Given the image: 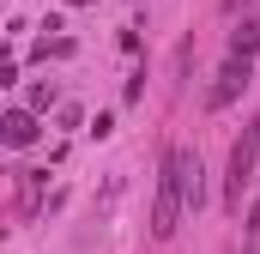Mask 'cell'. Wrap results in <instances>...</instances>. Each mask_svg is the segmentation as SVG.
<instances>
[{
	"mask_svg": "<svg viewBox=\"0 0 260 254\" xmlns=\"http://www.w3.org/2000/svg\"><path fill=\"white\" fill-rule=\"evenodd\" d=\"M182 212H188V145H170L157 170V200H151V236L170 242L182 230Z\"/></svg>",
	"mask_w": 260,
	"mask_h": 254,
	"instance_id": "cell-1",
	"label": "cell"
},
{
	"mask_svg": "<svg viewBox=\"0 0 260 254\" xmlns=\"http://www.w3.org/2000/svg\"><path fill=\"white\" fill-rule=\"evenodd\" d=\"M260 182V115L242 127V139L230 145V170H224V212H242V194Z\"/></svg>",
	"mask_w": 260,
	"mask_h": 254,
	"instance_id": "cell-2",
	"label": "cell"
},
{
	"mask_svg": "<svg viewBox=\"0 0 260 254\" xmlns=\"http://www.w3.org/2000/svg\"><path fill=\"white\" fill-rule=\"evenodd\" d=\"M248 85H254V61H248V55H230V61L218 67L212 91H206V109H230V103H236Z\"/></svg>",
	"mask_w": 260,
	"mask_h": 254,
	"instance_id": "cell-3",
	"label": "cell"
},
{
	"mask_svg": "<svg viewBox=\"0 0 260 254\" xmlns=\"http://www.w3.org/2000/svg\"><path fill=\"white\" fill-rule=\"evenodd\" d=\"M0 139H6L12 151L37 145V109H6V115H0Z\"/></svg>",
	"mask_w": 260,
	"mask_h": 254,
	"instance_id": "cell-4",
	"label": "cell"
},
{
	"mask_svg": "<svg viewBox=\"0 0 260 254\" xmlns=\"http://www.w3.org/2000/svg\"><path fill=\"white\" fill-rule=\"evenodd\" d=\"M12 182H18V212L30 218V212H37V200H43V182H49V170H12Z\"/></svg>",
	"mask_w": 260,
	"mask_h": 254,
	"instance_id": "cell-5",
	"label": "cell"
},
{
	"mask_svg": "<svg viewBox=\"0 0 260 254\" xmlns=\"http://www.w3.org/2000/svg\"><path fill=\"white\" fill-rule=\"evenodd\" d=\"M230 55H248V61L260 55V18H242V24L230 30Z\"/></svg>",
	"mask_w": 260,
	"mask_h": 254,
	"instance_id": "cell-6",
	"label": "cell"
},
{
	"mask_svg": "<svg viewBox=\"0 0 260 254\" xmlns=\"http://www.w3.org/2000/svg\"><path fill=\"white\" fill-rule=\"evenodd\" d=\"M73 55V43L67 37H49V43H37V61H67Z\"/></svg>",
	"mask_w": 260,
	"mask_h": 254,
	"instance_id": "cell-7",
	"label": "cell"
},
{
	"mask_svg": "<svg viewBox=\"0 0 260 254\" xmlns=\"http://www.w3.org/2000/svg\"><path fill=\"white\" fill-rule=\"evenodd\" d=\"M30 109H37V115L55 109V85H30Z\"/></svg>",
	"mask_w": 260,
	"mask_h": 254,
	"instance_id": "cell-8",
	"label": "cell"
},
{
	"mask_svg": "<svg viewBox=\"0 0 260 254\" xmlns=\"http://www.w3.org/2000/svg\"><path fill=\"white\" fill-rule=\"evenodd\" d=\"M188 61H194V37H182V49H176V79H188Z\"/></svg>",
	"mask_w": 260,
	"mask_h": 254,
	"instance_id": "cell-9",
	"label": "cell"
},
{
	"mask_svg": "<svg viewBox=\"0 0 260 254\" xmlns=\"http://www.w3.org/2000/svg\"><path fill=\"white\" fill-rule=\"evenodd\" d=\"M248 242H260V200L248 206Z\"/></svg>",
	"mask_w": 260,
	"mask_h": 254,
	"instance_id": "cell-10",
	"label": "cell"
},
{
	"mask_svg": "<svg viewBox=\"0 0 260 254\" xmlns=\"http://www.w3.org/2000/svg\"><path fill=\"white\" fill-rule=\"evenodd\" d=\"M67 6H91V0H67Z\"/></svg>",
	"mask_w": 260,
	"mask_h": 254,
	"instance_id": "cell-11",
	"label": "cell"
}]
</instances>
